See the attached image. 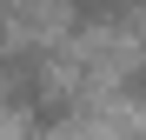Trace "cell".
Returning <instances> with one entry per match:
<instances>
[{"mask_svg": "<svg viewBox=\"0 0 146 140\" xmlns=\"http://www.w3.org/2000/svg\"><path fill=\"white\" fill-rule=\"evenodd\" d=\"M119 100H133V107L146 100V60H139V67H126V74H119Z\"/></svg>", "mask_w": 146, "mask_h": 140, "instance_id": "1", "label": "cell"}, {"mask_svg": "<svg viewBox=\"0 0 146 140\" xmlns=\"http://www.w3.org/2000/svg\"><path fill=\"white\" fill-rule=\"evenodd\" d=\"M7 47H13V20L0 13V54H7Z\"/></svg>", "mask_w": 146, "mask_h": 140, "instance_id": "2", "label": "cell"}]
</instances>
